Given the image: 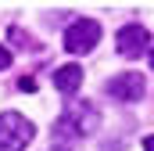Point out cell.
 <instances>
[{
	"label": "cell",
	"mask_w": 154,
	"mask_h": 151,
	"mask_svg": "<svg viewBox=\"0 0 154 151\" xmlns=\"http://www.w3.org/2000/svg\"><path fill=\"white\" fill-rule=\"evenodd\" d=\"M115 43H118V54H122V58H140V54L147 50V43H151V33L133 22V25H122V29H118Z\"/></svg>",
	"instance_id": "cell-4"
},
{
	"label": "cell",
	"mask_w": 154,
	"mask_h": 151,
	"mask_svg": "<svg viewBox=\"0 0 154 151\" xmlns=\"http://www.w3.org/2000/svg\"><path fill=\"white\" fill-rule=\"evenodd\" d=\"M36 137V126L18 112L0 115V151H25Z\"/></svg>",
	"instance_id": "cell-2"
},
{
	"label": "cell",
	"mask_w": 154,
	"mask_h": 151,
	"mask_svg": "<svg viewBox=\"0 0 154 151\" xmlns=\"http://www.w3.org/2000/svg\"><path fill=\"white\" fill-rule=\"evenodd\" d=\"M115 101H140L143 97V79L136 72H122V76H111V83L104 86Z\"/></svg>",
	"instance_id": "cell-5"
},
{
	"label": "cell",
	"mask_w": 154,
	"mask_h": 151,
	"mask_svg": "<svg viewBox=\"0 0 154 151\" xmlns=\"http://www.w3.org/2000/svg\"><path fill=\"white\" fill-rule=\"evenodd\" d=\"M143 151H154V133H151V137H143Z\"/></svg>",
	"instance_id": "cell-10"
},
{
	"label": "cell",
	"mask_w": 154,
	"mask_h": 151,
	"mask_svg": "<svg viewBox=\"0 0 154 151\" xmlns=\"http://www.w3.org/2000/svg\"><path fill=\"white\" fill-rule=\"evenodd\" d=\"M18 90H25V94H32V90H36V83H32V79H25V76H22V79H18Z\"/></svg>",
	"instance_id": "cell-9"
},
{
	"label": "cell",
	"mask_w": 154,
	"mask_h": 151,
	"mask_svg": "<svg viewBox=\"0 0 154 151\" xmlns=\"http://www.w3.org/2000/svg\"><path fill=\"white\" fill-rule=\"evenodd\" d=\"M97 126H100V115H97L93 104H68L57 115V122H54L50 151H75V144L82 137L97 133Z\"/></svg>",
	"instance_id": "cell-1"
},
{
	"label": "cell",
	"mask_w": 154,
	"mask_h": 151,
	"mask_svg": "<svg viewBox=\"0 0 154 151\" xmlns=\"http://www.w3.org/2000/svg\"><path fill=\"white\" fill-rule=\"evenodd\" d=\"M151 69H154V50H151Z\"/></svg>",
	"instance_id": "cell-11"
},
{
	"label": "cell",
	"mask_w": 154,
	"mask_h": 151,
	"mask_svg": "<svg viewBox=\"0 0 154 151\" xmlns=\"http://www.w3.org/2000/svg\"><path fill=\"white\" fill-rule=\"evenodd\" d=\"M4 69H11V50L0 43V72H4Z\"/></svg>",
	"instance_id": "cell-8"
},
{
	"label": "cell",
	"mask_w": 154,
	"mask_h": 151,
	"mask_svg": "<svg viewBox=\"0 0 154 151\" xmlns=\"http://www.w3.org/2000/svg\"><path fill=\"white\" fill-rule=\"evenodd\" d=\"M97 43H100V25L93 18H79V22L68 25V33H65V50L68 54H90Z\"/></svg>",
	"instance_id": "cell-3"
},
{
	"label": "cell",
	"mask_w": 154,
	"mask_h": 151,
	"mask_svg": "<svg viewBox=\"0 0 154 151\" xmlns=\"http://www.w3.org/2000/svg\"><path fill=\"white\" fill-rule=\"evenodd\" d=\"M54 86H57L61 94H75L79 86H82V69H79V65H61V69L54 72Z\"/></svg>",
	"instance_id": "cell-6"
},
{
	"label": "cell",
	"mask_w": 154,
	"mask_h": 151,
	"mask_svg": "<svg viewBox=\"0 0 154 151\" xmlns=\"http://www.w3.org/2000/svg\"><path fill=\"white\" fill-rule=\"evenodd\" d=\"M7 36H11V43H14V47H29L32 54L39 50V40L29 36V33H25V29H18V25H11V33H7Z\"/></svg>",
	"instance_id": "cell-7"
}]
</instances>
